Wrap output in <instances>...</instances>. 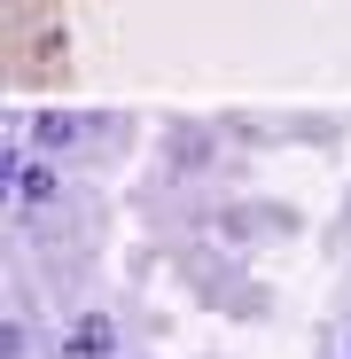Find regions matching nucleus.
I'll return each instance as SVG.
<instances>
[{"label": "nucleus", "mask_w": 351, "mask_h": 359, "mask_svg": "<svg viewBox=\"0 0 351 359\" xmlns=\"http://www.w3.org/2000/svg\"><path fill=\"white\" fill-rule=\"evenodd\" d=\"M109 351H117V320L109 313H78L63 328V359H109Z\"/></svg>", "instance_id": "nucleus-1"}, {"label": "nucleus", "mask_w": 351, "mask_h": 359, "mask_svg": "<svg viewBox=\"0 0 351 359\" xmlns=\"http://www.w3.org/2000/svg\"><path fill=\"white\" fill-rule=\"evenodd\" d=\"M32 141H39L47 156H63V149L78 141V117H63V109H55V117H39V126H32Z\"/></svg>", "instance_id": "nucleus-2"}, {"label": "nucleus", "mask_w": 351, "mask_h": 359, "mask_svg": "<svg viewBox=\"0 0 351 359\" xmlns=\"http://www.w3.org/2000/svg\"><path fill=\"white\" fill-rule=\"evenodd\" d=\"M343 359H351V336H343Z\"/></svg>", "instance_id": "nucleus-3"}]
</instances>
